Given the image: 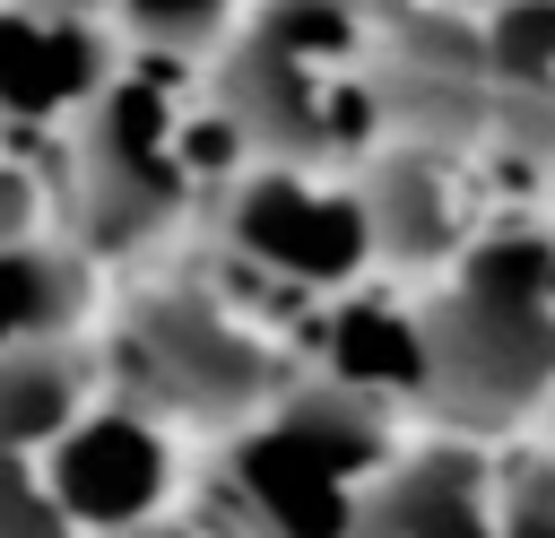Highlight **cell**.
Here are the masks:
<instances>
[{"mask_svg":"<svg viewBox=\"0 0 555 538\" xmlns=\"http://www.w3.org/2000/svg\"><path fill=\"white\" fill-rule=\"evenodd\" d=\"M399 460L390 399L330 373L286 382L217 451V521L243 538H356L373 477Z\"/></svg>","mask_w":555,"mask_h":538,"instance_id":"1","label":"cell"},{"mask_svg":"<svg viewBox=\"0 0 555 538\" xmlns=\"http://www.w3.org/2000/svg\"><path fill=\"white\" fill-rule=\"evenodd\" d=\"M425 399L468 434L555 408V234L486 226L425 295Z\"/></svg>","mask_w":555,"mask_h":538,"instance_id":"2","label":"cell"},{"mask_svg":"<svg viewBox=\"0 0 555 538\" xmlns=\"http://www.w3.org/2000/svg\"><path fill=\"white\" fill-rule=\"evenodd\" d=\"M243 130L225 104H182V87L165 69H121L87 113H78V226L95 252H130L147 234L173 226V208L199 182H234L243 174Z\"/></svg>","mask_w":555,"mask_h":538,"instance_id":"3","label":"cell"},{"mask_svg":"<svg viewBox=\"0 0 555 538\" xmlns=\"http://www.w3.org/2000/svg\"><path fill=\"white\" fill-rule=\"evenodd\" d=\"M356 0H251L225 43L217 104L278 165H330L382 121V87L356 69Z\"/></svg>","mask_w":555,"mask_h":538,"instance_id":"4","label":"cell"},{"mask_svg":"<svg viewBox=\"0 0 555 538\" xmlns=\"http://www.w3.org/2000/svg\"><path fill=\"white\" fill-rule=\"evenodd\" d=\"M113 373L130 382L139 408L156 417H199V425H251L286 382L269 338L208 286H156L121 312Z\"/></svg>","mask_w":555,"mask_h":538,"instance_id":"5","label":"cell"},{"mask_svg":"<svg viewBox=\"0 0 555 538\" xmlns=\"http://www.w3.org/2000/svg\"><path fill=\"white\" fill-rule=\"evenodd\" d=\"M225 252L269 278V286H295V295H347L382 243H373V208H364V182H330L321 165H278L260 156L251 174L225 182Z\"/></svg>","mask_w":555,"mask_h":538,"instance_id":"6","label":"cell"},{"mask_svg":"<svg viewBox=\"0 0 555 538\" xmlns=\"http://www.w3.org/2000/svg\"><path fill=\"white\" fill-rule=\"evenodd\" d=\"M43 477H52L61 512L78 521V538H121V529L165 521V503H173V434L139 399H87V417L43 451Z\"/></svg>","mask_w":555,"mask_h":538,"instance_id":"7","label":"cell"},{"mask_svg":"<svg viewBox=\"0 0 555 538\" xmlns=\"http://www.w3.org/2000/svg\"><path fill=\"white\" fill-rule=\"evenodd\" d=\"M113 43L95 17H61L35 0H0V121L9 130H52L78 121L113 87Z\"/></svg>","mask_w":555,"mask_h":538,"instance_id":"8","label":"cell"},{"mask_svg":"<svg viewBox=\"0 0 555 538\" xmlns=\"http://www.w3.org/2000/svg\"><path fill=\"white\" fill-rule=\"evenodd\" d=\"M356 538H494V460L477 443L399 451L373 477Z\"/></svg>","mask_w":555,"mask_h":538,"instance_id":"9","label":"cell"},{"mask_svg":"<svg viewBox=\"0 0 555 538\" xmlns=\"http://www.w3.org/2000/svg\"><path fill=\"white\" fill-rule=\"evenodd\" d=\"M321 373L373 399H425L434 382V347H425V304H399L382 286H347L321 312Z\"/></svg>","mask_w":555,"mask_h":538,"instance_id":"10","label":"cell"},{"mask_svg":"<svg viewBox=\"0 0 555 538\" xmlns=\"http://www.w3.org/2000/svg\"><path fill=\"white\" fill-rule=\"evenodd\" d=\"M364 208H373L382 260H460V252L477 243L468 217H460V174H451L442 148H408V156L373 165Z\"/></svg>","mask_w":555,"mask_h":538,"instance_id":"11","label":"cell"},{"mask_svg":"<svg viewBox=\"0 0 555 538\" xmlns=\"http://www.w3.org/2000/svg\"><path fill=\"white\" fill-rule=\"evenodd\" d=\"M95 399V373L69 338L52 347H0V451H52Z\"/></svg>","mask_w":555,"mask_h":538,"instance_id":"12","label":"cell"},{"mask_svg":"<svg viewBox=\"0 0 555 538\" xmlns=\"http://www.w3.org/2000/svg\"><path fill=\"white\" fill-rule=\"evenodd\" d=\"M87 312V260L69 243H0V347H52Z\"/></svg>","mask_w":555,"mask_h":538,"instance_id":"13","label":"cell"},{"mask_svg":"<svg viewBox=\"0 0 555 538\" xmlns=\"http://www.w3.org/2000/svg\"><path fill=\"white\" fill-rule=\"evenodd\" d=\"M477 35H486V69H494V87L555 95V0H494Z\"/></svg>","mask_w":555,"mask_h":538,"instance_id":"14","label":"cell"},{"mask_svg":"<svg viewBox=\"0 0 555 538\" xmlns=\"http://www.w3.org/2000/svg\"><path fill=\"white\" fill-rule=\"evenodd\" d=\"M243 0H121V26L156 52V61H182V52H208L225 26H234Z\"/></svg>","mask_w":555,"mask_h":538,"instance_id":"15","label":"cell"},{"mask_svg":"<svg viewBox=\"0 0 555 538\" xmlns=\"http://www.w3.org/2000/svg\"><path fill=\"white\" fill-rule=\"evenodd\" d=\"M0 538H78L35 451H0Z\"/></svg>","mask_w":555,"mask_h":538,"instance_id":"16","label":"cell"},{"mask_svg":"<svg viewBox=\"0 0 555 538\" xmlns=\"http://www.w3.org/2000/svg\"><path fill=\"white\" fill-rule=\"evenodd\" d=\"M494 538H555V451L494 469Z\"/></svg>","mask_w":555,"mask_h":538,"instance_id":"17","label":"cell"},{"mask_svg":"<svg viewBox=\"0 0 555 538\" xmlns=\"http://www.w3.org/2000/svg\"><path fill=\"white\" fill-rule=\"evenodd\" d=\"M35 217H43V191H35V174L0 156V243H26V234H35Z\"/></svg>","mask_w":555,"mask_h":538,"instance_id":"18","label":"cell"},{"mask_svg":"<svg viewBox=\"0 0 555 538\" xmlns=\"http://www.w3.org/2000/svg\"><path fill=\"white\" fill-rule=\"evenodd\" d=\"M121 538H243V529H225L217 512H199V521H173V512H165V521H147V529H121Z\"/></svg>","mask_w":555,"mask_h":538,"instance_id":"19","label":"cell"},{"mask_svg":"<svg viewBox=\"0 0 555 538\" xmlns=\"http://www.w3.org/2000/svg\"><path fill=\"white\" fill-rule=\"evenodd\" d=\"M35 9H61V17H104V9H121V0H35Z\"/></svg>","mask_w":555,"mask_h":538,"instance_id":"20","label":"cell"},{"mask_svg":"<svg viewBox=\"0 0 555 538\" xmlns=\"http://www.w3.org/2000/svg\"><path fill=\"white\" fill-rule=\"evenodd\" d=\"M477 9H494V0H477Z\"/></svg>","mask_w":555,"mask_h":538,"instance_id":"21","label":"cell"},{"mask_svg":"<svg viewBox=\"0 0 555 538\" xmlns=\"http://www.w3.org/2000/svg\"><path fill=\"white\" fill-rule=\"evenodd\" d=\"M546 417H555V408H546Z\"/></svg>","mask_w":555,"mask_h":538,"instance_id":"22","label":"cell"}]
</instances>
